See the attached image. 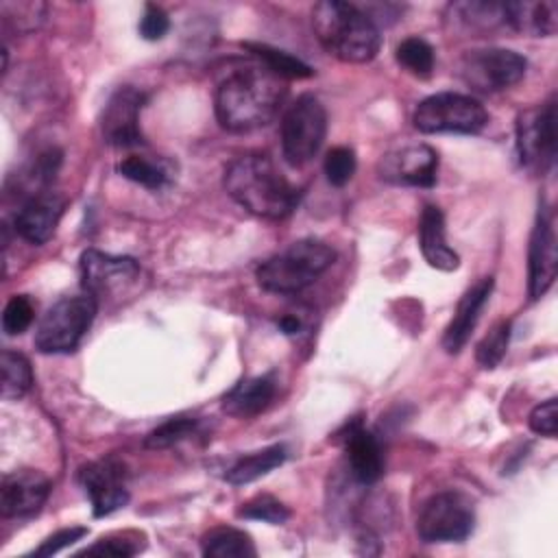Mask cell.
I'll list each match as a JSON object with an SVG mask.
<instances>
[{
	"label": "cell",
	"instance_id": "6da1fadb",
	"mask_svg": "<svg viewBox=\"0 0 558 558\" xmlns=\"http://www.w3.org/2000/svg\"><path fill=\"white\" fill-rule=\"evenodd\" d=\"M286 92L283 81L264 68L231 72L216 89V118L231 133L255 131L277 116Z\"/></svg>",
	"mask_w": 558,
	"mask_h": 558
},
{
	"label": "cell",
	"instance_id": "7a4b0ae2",
	"mask_svg": "<svg viewBox=\"0 0 558 558\" xmlns=\"http://www.w3.org/2000/svg\"><path fill=\"white\" fill-rule=\"evenodd\" d=\"M222 183L238 205L268 220L290 216L301 201V190L264 153H246L229 161Z\"/></svg>",
	"mask_w": 558,
	"mask_h": 558
},
{
	"label": "cell",
	"instance_id": "3957f363",
	"mask_svg": "<svg viewBox=\"0 0 558 558\" xmlns=\"http://www.w3.org/2000/svg\"><path fill=\"white\" fill-rule=\"evenodd\" d=\"M312 26L323 48L340 61L366 63L379 52L381 35L375 20L351 2H316Z\"/></svg>",
	"mask_w": 558,
	"mask_h": 558
},
{
	"label": "cell",
	"instance_id": "277c9868",
	"mask_svg": "<svg viewBox=\"0 0 558 558\" xmlns=\"http://www.w3.org/2000/svg\"><path fill=\"white\" fill-rule=\"evenodd\" d=\"M336 259V251L314 238L296 240L257 266V283L272 294H296L312 286Z\"/></svg>",
	"mask_w": 558,
	"mask_h": 558
},
{
	"label": "cell",
	"instance_id": "5b68a950",
	"mask_svg": "<svg viewBox=\"0 0 558 558\" xmlns=\"http://www.w3.org/2000/svg\"><path fill=\"white\" fill-rule=\"evenodd\" d=\"M98 303L89 294L63 296L41 316L35 331V347L41 353L74 351L96 318Z\"/></svg>",
	"mask_w": 558,
	"mask_h": 558
},
{
	"label": "cell",
	"instance_id": "8992f818",
	"mask_svg": "<svg viewBox=\"0 0 558 558\" xmlns=\"http://www.w3.org/2000/svg\"><path fill=\"white\" fill-rule=\"evenodd\" d=\"M421 133H480L488 124V111L466 94L440 92L423 98L412 116Z\"/></svg>",
	"mask_w": 558,
	"mask_h": 558
},
{
	"label": "cell",
	"instance_id": "52a82bcc",
	"mask_svg": "<svg viewBox=\"0 0 558 558\" xmlns=\"http://www.w3.org/2000/svg\"><path fill=\"white\" fill-rule=\"evenodd\" d=\"M327 111L312 94H301L281 118V150L290 166H305L323 146Z\"/></svg>",
	"mask_w": 558,
	"mask_h": 558
},
{
	"label": "cell",
	"instance_id": "ba28073f",
	"mask_svg": "<svg viewBox=\"0 0 558 558\" xmlns=\"http://www.w3.org/2000/svg\"><path fill=\"white\" fill-rule=\"evenodd\" d=\"M517 153L525 170L545 174L556 161V100L534 105L517 116Z\"/></svg>",
	"mask_w": 558,
	"mask_h": 558
},
{
	"label": "cell",
	"instance_id": "9c48e42d",
	"mask_svg": "<svg viewBox=\"0 0 558 558\" xmlns=\"http://www.w3.org/2000/svg\"><path fill=\"white\" fill-rule=\"evenodd\" d=\"M475 525L471 501L456 490H445L429 497L416 519V532L425 543H458L464 541Z\"/></svg>",
	"mask_w": 558,
	"mask_h": 558
},
{
	"label": "cell",
	"instance_id": "30bf717a",
	"mask_svg": "<svg viewBox=\"0 0 558 558\" xmlns=\"http://www.w3.org/2000/svg\"><path fill=\"white\" fill-rule=\"evenodd\" d=\"M527 70L525 57L506 48H477L460 59V76L477 92L493 94L517 85Z\"/></svg>",
	"mask_w": 558,
	"mask_h": 558
},
{
	"label": "cell",
	"instance_id": "8fae6325",
	"mask_svg": "<svg viewBox=\"0 0 558 558\" xmlns=\"http://www.w3.org/2000/svg\"><path fill=\"white\" fill-rule=\"evenodd\" d=\"M126 466L118 458H102L78 469V484L89 497L94 517H107L126 506Z\"/></svg>",
	"mask_w": 558,
	"mask_h": 558
},
{
	"label": "cell",
	"instance_id": "7c38bea8",
	"mask_svg": "<svg viewBox=\"0 0 558 558\" xmlns=\"http://www.w3.org/2000/svg\"><path fill=\"white\" fill-rule=\"evenodd\" d=\"M140 277V264L126 255L87 248L81 255V286L94 299L116 296Z\"/></svg>",
	"mask_w": 558,
	"mask_h": 558
},
{
	"label": "cell",
	"instance_id": "4fadbf2b",
	"mask_svg": "<svg viewBox=\"0 0 558 558\" xmlns=\"http://www.w3.org/2000/svg\"><path fill=\"white\" fill-rule=\"evenodd\" d=\"M556 227L554 214L543 203L536 211V222L530 235L527 251V294L532 301L541 299L556 279L558 251H556Z\"/></svg>",
	"mask_w": 558,
	"mask_h": 558
},
{
	"label": "cell",
	"instance_id": "5bb4252c",
	"mask_svg": "<svg viewBox=\"0 0 558 558\" xmlns=\"http://www.w3.org/2000/svg\"><path fill=\"white\" fill-rule=\"evenodd\" d=\"M438 172V153L427 144H405L381 155L377 163L379 179L395 185L432 187Z\"/></svg>",
	"mask_w": 558,
	"mask_h": 558
},
{
	"label": "cell",
	"instance_id": "9a60e30c",
	"mask_svg": "<svg viewBox=\"0 0 558 558\" xmlns=\"http://www.w3.org/2000/svg\"><path fill=\"white\" fill-rule=\"evenodd\" d=\"M144 102H146V94L131 85L118 87L111 94L100 116V133L109 146L131 148L142 144L140 113Z\"/></svg>",
	"mask_w": 558,
	"mask_h": 558
},
{
	"label": "cell",
	"instance_id": "2e32d148",
	"mask_svg": "<svg viewBox=\"0 0 558 558\" xmlns=\"http://www.w3.org/2000/svg\"><path fill=\"white\" fill-rule=\"evenodd\" d=\"M347 456V469L360 484H375L384 473V449L379 438L362 425L360 416H353L336 434Z\"/></svg>",
	"mask_w": 558,
	"mask_h": 558
},
{
	"label": "cell",
	"instance_id": "e0dca14e",
	"mask_svg": "<svg viewBox=\"0 0 558 558\" xmlns=\"http://www.w3.org/2000/svg\"><path fill=\"white\" fill-rule=\"evenodd\" d=\"M52 482L35 469H20L7 473L0 484V512L2 517H33L41 510Z\"/></svg>",
	"mask_w": 558,
	"mask_h": 558
},
{
	"label": "cell",
	"instance_id": "ac0fdd59",
	"mask_svg": "<svg viewBox=\"0 0 558 558\" xmlns=\"http://www.w3.org/2000/svg\"><path fill=\"white\" fill-rule=\"evenodd\" d=\"M65 209V198L54 190H44L28 196L15 214V233L31 244H44L52 238L59 218Z\"/></svg>",
	"mask_w": 558,
	"mask_h": 558
},
{
	"label": "cell",
	"instance_id": "d6986e66",
	"mask_svg": "<svg viewBox=\"0 0 558 558\" xmlns=\"http://www.w3.org/2000/svg\"><path fill=\"white\" fill-rule=\"evenodd\" d=\"M490 292H493V277H484L462 294V299L458 301L456 314L442 336V349L447 353L462 351V347L466 344V340L471 338V333L480 320V312L484 310L486 301L490 299Z\"/></svg>",
	"mask_w": 558,
	"mask_h": 558
},
{
	"label": "cell",
	"instance_id": "ffe728a7",
	"mask_svg": "<svg viewBox=\"0 0 558 558\" xmlns=\"http://www.w3.org/2000/svg\"><path fill=\"white\" fill-rule=\"evenodd\" d=\"M277 386L279 384L275 373L244 377L222 397V410L235 418L257 416L272 403L277 395Z\"/></svg>",
	"mask_w": 558,
	"mask_h": 558
},
{
	"label": "cell",
	"instance_id": "44dd1931",
	"mask_svg": "<svg viewBox=\"0 0 558 558\" xmlns=\"http://www.w3.org/2000/svg\"><path fill=\"white\" fill-rule=\"evenodd\" d=\"M418 246L425 262L436 268L451 272L460 266L458 253L447 244L445 216L436 205H425L418 218Z\"/></svg>",
	"mask_w": 558,
	"mask_h": 558
},
{
	"label": "cell",
	"instance_id": "7402d4cb",
	"mask_svg": "<svg viewBox=\"0 0 558 558\" xmlns=\"http://www.w3.org/2000/svg\"><path fill=\"white\" fill-rule=\"evenodd\" d=\"M504 11L510 31L534 37H551L558 31V4L554 0L504 2Z\"/></svg>",
	"mask_w": 558,
	"mask_h": 558
},
{
	"label": "cell",
	"instance_id": "603a6c76",
	"mask_svg": "<svg viewBox=\"0 0 558 558\" xmlns=\"http://www.w3.org/2000/svg\"><path fill=\"white\" fill-rule=\"evenodd\" d=\"M288 458V449L283 445H270L264 449H257L253 453H246L238 458L225 473V480L229 484H251L264 475H268L272 469L281 466Z\"/></svg>",
	"mask_w": 558,
	"mask_h": 558
},
{
	"label": "cell",
	"instance_id": "cb8c5ba5",
	"mask_svg": "<svg viewBox=\"0 0 558 558\" xmlns=\"http://www.w3.org/2000/svg\"><path fill=\"white\" fill-rule=\"evenodd\" d=\"M203 556L209 558H253L257 554L251 536L235 527H214L201 541Z\"/></svg>",
	"mask_w": 558,
	"mask_h": 558
},
{
	"label": "cell",
	"instance_id": "d4e9b609",
	"mask_svg": "<svg viewBox=\"0 0 558 558\" xmlns=\"http://www.w3.org/2000/svg\"><path fill=\"white\" fill-rule=\"evenodd\" d=\"M255 59L262 61V68L268 70L270 74H275L277 78H307L314 74V70L303 63L301 59L292 57L290 52L286 50H279V48H272L268 44H255V41H246L242 44Z\"/></svg>",
	"mask_w": 558,
	"mask_h": 558
},
{
	"label": "cell",
	"instance_id": "484cf974",
	"mask_svg": "<svg viewBox=\"0 0 558 558\" xmlns=\"http://www.w3.org/2000/svg\"><path fill=\"white\" fill-rule=\"evenodd\" d=\"M453 17H458L466 28L475 33L495 31L499 26H508L504 2H460L451 4Z\"/></svg>",
	"mask_w": 558,
	"mask_h": 558
},
{
	"label": "cell",
	"instance_id": "4316f807",
	"mask_svg": "<svg viewBox=\"0 0 558 558\" xmlns=\"http://www.w3.org/2000/svg\"><path fill=\"white\" fill-rule=\"evenodd\" d=\"M118 172L146 187V190H161L170 183V170L163 161H155V159H148V157H140V155H131L126 159H122L118 163Z\"/></svg>",
	"mask_w": 558,
	"mask_h": 558
},
{
	"label": "cell",
	"instance_id": "83f0119b",
	"mask_svg": "<svg viewBox=\"0 0 558 558\" xmlns=\"http://www.w3.org/2000/svg\"><path fill=\"white\" fill-rule=\"evenodd\" d=\"M2 399H20L33 386L31 362L17 351H2Z\"/></svg>",
	"mask_w": 558,
	"mask_h": 558
},
{
	"label": "cell",
	"instance_id": "f1b7e54d",
	"mask_svg": "<svg viewBox=\"0 0 558 558\" xmlns=\"http://www.w3.org/2000/svg\"><path fill=\"white\" fill-rule=\"evenodd\" d=\"M201 421L194 416H172L166 423H161L159 427H155L153 432H148V436L144 438V447L146 449H168L179 445L181 440L194 436L198 432Z\"/></svg>",
	"mask_w": 558,
	"mask_h": 558
},
{
	"label": "cell",
	"instance_id": "f546056e",
	"mask_svg": "<svg viewBox=\"0 0 558 558\" xmlns=\"http://www.w3.org/2000/svg\"><path fill=\"white\" fill-rule=\"evenodd\" d=\"M397 61L414 76H429L434 70V48L421 37H408L397 46Z\"/></svg>",
	"mask_w": 558,
	"mask_h": 558
},
{
	"label": "cell",
	"instance_id": "4dcf8cb0",
	"mask_svg": "<svg viewBox=\"0 0 558 558\" xmlns=\"http://www.w3.org/2000/svg\"><path fill=\"white\" fill-rule=\"evenodd\" d=\"M510 331H512V323L499 320L480 340V344L475 349V360L482 368H495L504 360V355L508 351V342H510Z\"/></svg>",
	"mask_w": 558,
	"mask_h": 558
},
{
	"label": "cell",
	"instance_id": "1f68e13d",
	"mask_svg": "<svg viewBox=\"0 0 558 558\" xmlns=\"http://www.w3.org/2000/svg\"><path fill=\"white\" fill-rule=\"evenodd\" d=\"M238 517L264 521L270 525H281L290 519V510L272 495H255L253 499L244 501L238 510Z\"/></svg>",
	"mask_w": 558,
	"mask_h": 558
},
{
	"label": "cell",
	"instance_id": "d6a6232c",
	"mask_svg": "<svg viewBox=\"0 0 558 558\" xmlns=\"http://www.w3.org/2000/svg\"><path fill=\"white\" fill-rule=\"evenodd\" d=\"M355 153L349 146H336L325 157V177L331 185L342 187L351 181L355 172Z\"/></svg>",
	"mask_w": 558,
	"mask_h": 558
},
{
	"label": "cell",
	"instance_id": "836d02e7",
	"mask_svg": "<svg viewBox=\"0 0 558 558\" xmlns=\"http://www.w3.org/2000/svg\"><path fill=\"white\" fill-rule=\"evenodd\" d=\"M33 323V303L24 294H15L9 299L4 312H2V329L9 336L24 333Z\"/></svg>",
	"mask_w": 558,
	"mask_h": 558
},
{
	"label": "cell",
	"instance_id": "e575fe53",
	"mask_svg": "<svg viewBox=\"0 0 558 558\" xmlns=\"http://www.w3.org/2000/svg\"><path fill=\"white\" fill-rule=\"evenodd\" d=\"M144 545L137 543V538H131L129 534H118V536H107L100 538L96 545L87 547L83 554L87 556H116V558H129L135 556Z\"/></svg>",
	"mask_w": 558,
	"mask_h": 558
},
{
	"label": "cell",
	"instance_id": "d590c367",
	"mask_svg": "<svg viewBox=\"0 0 558 558\" xmlns=\"http://www.w3.org/2000/svg\"><path fill=\"white\" fill-rule=\"evenodd\" d=\"M530 429L534 434L547 436V438H556L558 432V401L551 397L543 403H538L532 412H530Z\"/></svg>",
	"mask_w": 558,
	"mask_h": 558
},
{
	"label": "cell",
	"instance_id": "8d00e7d4",
	"mask_svg": "<svg viewBox=\"0 0 558 558\" xmlns=\"http://www.w3.org/2000/svg\"><path fill=\"white\" fill-rule=\"evenodd\" d=\"M168 28H170L168 13L157 4H146L140 20V35L146 41H157V39H163Z\"/></svg>",
	"mask_w": 558,
	"mask_h": 558
},
{
	"label": "cell",
	"instance_id": "74e56055",
	"mask_svg": "<svg viewBox=\"0 0 558 558\" xmlns=\"http://www.w3.org/2000/svg\"><path fill=\"white\" fill-rule=\"evenodd\" d=\"M85 534H87V527H83V525L63 527V530L54 532L52 536H48L33 554H35V556H52V554H59L61 549H65V547H70L72 543L81 541Z\"/></svg>",
	"mask_w": 558,
	"mask_h": 558
},
{
	"label": "cell",
	"instance_id": "f35d334b",
	"mask_svg": "<svg viewBox=\"0 0 558 558\" xmlns=\"http://www.w3.org/2000/svg\"><path fill=\"white\" fill-rule=\"evenodd\" d=\"M277 327L286 333V336H296L303 329V320L294 314H286L281 318H277Z\"/></svg>",
	"mask_w": 558,
	"mask_h": 558
}]
</instances>
